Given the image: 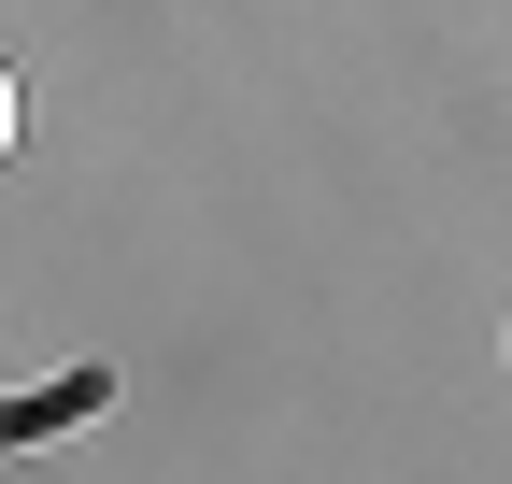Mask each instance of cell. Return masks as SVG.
I'll return each instance as SVG.
<instances>
[{"mask_svg": "<svg viewBox=\"0 0 512 484\" xmlns=\"http://www.w3.org/2000/svg\"><path fill=\"white\" fill-rule=\"evenodd\" d=\"M0 157H15V72H0Z\"/></svg>", "mask_w": 512, "mask_h": 484, "instance_id": "cell-1", "label": "cell"}]
</instances>
